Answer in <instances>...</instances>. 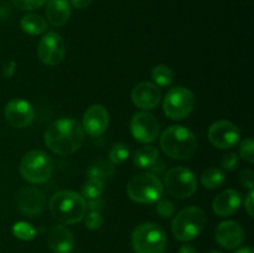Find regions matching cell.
Wrapping results in <instances>:
<instances>
[{
    "instance_id": "19",
    "label": "cell",
    "mask_w": 254,
    "mask_h": 253,
    "mask_svg": "<svg viewBox=\"0 0 254 253\" xmlns=\"http://www.w3.org/2000/svg\"><path fill=\"white\" fill-rule=\"evenodd\" d=\"M47 243L54 253H69L74 247V237L64 225H55L47 233Z\"/></svg>"
},
{
    "instance_id": "34",
    "label": "cell",
    "mask_w": 254,
    "mask_h": 253,
    "mask_svg": "<svg viewBox=\"0 0 254 253\" xmlns=\"http://www.w3.org/2000/svg\"><path fill=\"white\" fill-rule=\"evenodd\" d=\"M238 165V156L235 153H227L223 155L222 160H221V166L225 170L232 171L237 168Z\"/></svg>"
},
{
    "instance_id": "16",
    "label": "cell",
    "mask_w": 254,
    "mask_h": 253,
    "mask_svg": "<svg viewBox=\"0 0 254 253\" xmlns=\"http://www.w3.org/2000/svg\"><path fill=\"white\" fill-rule=\"evenodd\" d=\"M131 101L138 108L150 111L156 108L161 101V91L159 86L151 82H140L131 91Z\"/></svg>"
},
{
    "instance_id": "28",
    "label": "cell",
    "mask_w": 254,
    "mask_h": 253,
    "mask_svg": "<svg viewBox=\"0 0 254 253\" xmlns=\"http://www.w3.org/2000/svg\"><path fill=\"white\" fill-rule=\"evenodd\" d=\"M12 233H14L15 237L21 241H31L36 235V231L31 225L20 221L12 226Z\"/></svg>"
},
{
    "instance_id": "26",
    "label": "cell",
    "mask_w": 254,
    "mask_h": 253,
    "mask_svg": "<svg viewBox=\"0 0 254 253\" xmlns=\"http://www.w3.org/2000/svg\"><path fill=\"white\" fill-rule=\"evenodd\" d=\"M104 190V181L98 180V179H91L88 178L87 183L84 184L82 188V196L84 198H97L101 196V193Z\"/></svg>"
},
{
    "instance_id": "18",
    "label": "cell",
    "mask_w": 254,
    "mask_h": 253,
    "mask_svg": "<svg viewBox=\"0 0 254 253\" xmlns=\"http://www.w3.org/2000/svg\"><path fill=\"white\" fill-rule=\"evenodd\" d=\"M242 203V195L237 190L228 189L222 191L215 197L212 202V210L220 217H228L237 212Z\"/></svg>"
},
{
    "instance_id": "37",
    "label": "cell",
    "mask_w": 254,
    "mask_h": 253,
    "mask_svg": "<svg viewBox=\"0 0 254 253\" xmlns=\"http://www.w3.org/2000/svg\"><path fill=\"white\" fill-rule=\"evenodd\" d=\"M15 71H16V62L15 61H10L9 63L5 64L4 67V76L6 78H11L14 76Z\"/></svg>"
},
{
    "instance_id": "21",
    "label": "cell",
    "mask_w": 254,
    "mask_h": 253,
    "mask_svg": "<svg viewBox=\"0 0 254 253\" xmlns=\"http://www.w3.org/2000/svg\"><path fill=\"white\" fill-rule=\"evenodd\" d=\"M159 160V150L153 145H145L136 149L133 161L136 168L151 169Z\"/></svg>"
},
{
    "instance_id": "31",
    "label": "cell",
    "mask_w": 254,
    "mask_h": 253,
    "mask_svg": "<svg viewBox=\"0 0 254 253\" xmlns=\"http://www.w3.org/2000/svg\"><path fill=\"white\" fill-rule=\"evenodd\" d=\"M156 211H158L159 215L164 218H169L174 215L175 212V207H174L173 202L169 200H164L160 198L159 201H156Z\"/></svg>"
},
{
    "instance_id": "41",
    "label": "cell",
    "mask_w": 254,
    "mask_h": 253,
    "mask_svg": "<svg viewBox=\"0 0 254 253\" xmlns=\"http://www.w3.org/2000/svg\"><path fill=\"white\" fill-rule=\"evenodd\" d=\"M208 253H222V252H220V251H211V252Z\"/></svg>"
},
{
    "instance_id": "32",
    "label": "cell",
    "mask_w": 254,
    "mask_h": 253,
    "mask_svg": "<svg viewBox=\"0 0 254 253\" xmlns=\"http://www.w3.org/2000/svg\"><path fill=\"white\" fill-rule=\"evenodd\" d=\"M102 223H103V218H102L99 211H91V212L86 216V227L88 228V230H99Z\"/></svg>"
},
{
    "instance_id": "22",
    "label": "cell",
    "mask_w": 254,
    "mask_h": 253,
    "mask_svg": "<svg viewBox=\"0 0 254 253\" xmlns=\"http://www.w3.org/2000/svg\"><path fill=\"white\" fill-rule=\"evenodd\" d=\"M22 31L29 35H41L46 32L47 21L39 14H29L20 21Z\"/></svg>"
},
{
    "instance_id": "25",
    "label": "cell",
    "mask_w": 254,
    "mask_h": 253,
    "mask_svg": "<svg viewBox=\"0 0 254 253\" xmlns=\"http://www.w3.org/2000/svg\"><path fill=\"white\" fill-rule=\"evenodd\" d=\"M151 78L154 79L156 86L166 87L173 83L174 73L170 67L165 66V64H158L151 69Z\"/></svg>"
},
{
    "instance_id": "39",
    "label": "cell",
    "mask_w": 254,
    "mask_h": 253,
    "mask_svg": "<svg viewBox=\"0 0 254 253\" xmlns=\"http://www.w3.org/2000/svg\"><path fill=\"white\" fill-rule=\"evenodd\" d=\"M179 253H197L195 247H192L191 245H184L183 247L179 250Z\"/></svg>"
},
{
    "instance_id": "24",
    "label": "cell",
    "mask_w": 254,
    "mask_h": 253,
    "mask_svg": "<svg viewBox=\"0 0 254 253\" xmlns=\"http://www.w3.org/2000/svg\"><path fill=\"white\" fill-rule=\"evenodd\" d=\"M226 181V175L221 169L210 168L206 169L201 175V184L208 190H215L222 186Z\"/></svg>"
},
{
    "instance_id": "23",
    "label": "cell",
    "mask_w": 254,
    "mask_h": 253,
    "mask_svg": "<svg viewBox=\"0 0 254 253\" xmlns=\"http://www.w3.org/2000/svg\"><path fill=\"white\" fill-rule=\"evenodd\" d=\"M87 174H88V178L91 179H98V180L106 181L113 176L114 165L111 161L101 159V160H97L96 163L89 166Z\"/></svg>"
},
{
    "instance_id": "9",
    "label": "cell",
    "mask_w": 254,
    "mask_h": 253,
    "mask_svg": "<svg viewBox=\"0 0 254 253\" xmlns=\"http://www.w3.org/2000/svg\"><path fill=\"white\" fill-rule=\"evenodd\" d=\"M165 188L173 197L188 198L197 190V179L189 169L175 166L166 173Z\"/></svg>"
},
{
    "instance_id": "10",
    "label": "cell",
    "mask_w": 254,
    "mask_h": 253,
    "mask_svg": "<svg viewBox=\"0 0 254 253\" xmlns=\"http://www.w3.org/2000/svg\"><path fill=\"white\" fill-rule=\"evenodd\" d=\"M66 55V44L60 34L50 31L41 37L37 45V56L46 66H57Z\"/></svg>"
},
{
    "instance_id": "6",
    "label": "cell",
    "mask_w": 254,
    "mask_h": 253,
    "mask_svg": "<svg viewBox=\"0 0 254 253\" xmlns=\"http://www.w3.org/2000/svg\"><path fill=\"white\" fill-rule=\"evenodd\" d=\"M20 174L30 184H44L54 173V161L42 150H31L20 161Z\"/></svg>"
},
{
    "instance_id": "20",
    "label": "cell",
    "mask_w": 254,
    "mask_h": 253,
    "mask_svg": "<svg viewBox=\"0 0 254 253\" xmlns=\"http://www.w3.org/2000/svg\"><path fill=\"white\" fill-rule=\"evenodd\" d=\"M71 16V4L68 0H47L46 17L52 26H64Z\"/></svg>"
},
{
    "instance_id": "8",
    "label": "cell",
    "mask_w": 254,
    "mask_h": 253,
    "mask_svg": "<svg viewBox=\"0 0 254 253\" xmlns=\"http://www.w3.org/2000/svg\"><path fill=\"white\" fill-rule=\"evenodd\" d=\"M195 107V96L185 87H174L166 93L164 99V113L166 117L175 121L185 119L192 113Z\"/></svg>"
},
{
    "instance_id": "3",
    "label": "cell",
    "mask_w": 254,
    "mask_h": 253,
    "mask_svg": "<svg viewBox=\"0 0 254 253\" xmlns=\"http://www.w3.org/2000/svg\"><path fill=\"white\" fill-rule=\"evenodd\" d=\"M160 148L169 158L186 160L197 150V138L183 126H169L161 134Z\"/></svg>"
},
{
    "instance_id": "38",
    "label": "cell",
    "mask_w": 254,
    "mask_h": 253,
    "mask_svg": "<svg viewBox=\"0 0 254 253\" xmlns=\"http://www.w3.org/2000/svg\"><path fill=\"white\" fill-rule=\"evenodd\" d=\"M92 1H93V0H71V4L73 5L76 9L83 10L87 9V7L92 4Z\"/></svg>"
},
{
    "instance_id": "27",
    "label": "cell",
    "mask_w": 254,
    "mask_h": 253,
    "mask_svg": "<svg viewBox=\"0 0 254 253\" xmlns=\"http://www.w3.org/2000/svg\"><path fill=\"white\" fill-rule=\"evenodd\" d=\"M129 158V148L127 144L117 143L112 146L111 151H109V161L113 165L116 164H122Z\"/></svg>"
},
{
    "instance_id": "36",
    "label": "cell",
    "mask_w": 254,
    "mask_h": 253,
    "mask_svg": "<svg viewBox=\"0 0 254 253\" xmlns=\"http://www.w3.org/2000/svg\"><path fill=\"white\" fill-rule=\"evenodd\" d=\"M102 207H103V201L99 197L92 198V200H89L88 203H87V208H89L91 211H99Z\"/></svg>"
},
{
    "instance_id": "4",
    "label": "cell",
    "mask_w": 254,
    "mask_h": 253,
    "mask_svg": "<svg viewBox=\"0 0 254 253\" xmlns=\"http://www.w3.org/2000/svg\"><path fill=\"white\" fill-rule=\"evenodd\" d=\"M206 226V215L203 210L190 206L181 210L171 222L174 237L180 242H189L197 237Z\"/></svg>"
},
{
    "instance_id": "17",
    "label": "cell",
    "mask_w": 254,
    "mask_h": 253,
    "mask_svg": "<svg viewBox=\"0 0 254 253\" xmlns=\"http://www.w3.org/2000/svg\"><path fill=\"white\" fill-rule=\"evenodd\" d=\"M215 238L221 247L226 250H235L242 245L245 233L240 223L235 221H223L216 228Z\"/></svg>"
},
{
    "instance_id": "2",
    "label": "cell",
    "mask_w": 254,
    "mask_h": 253,
    "mask_svg": "<svg viewBox=\"0 0 254 253\" xmlns=\"http://www.w3.org/2000/svg\"><path fill=\"white\" fill-rule=\"evenodd\" d=\"M87 210L86 198L74 191H59L50 200L52 216L64 225L81 222L86 217Z\"/></svg>"
},
{
    "instance_id": "33",
    "label": "cell",
    "mask_w": 254,
    "mask_h": 253,
    "mask_svg": "<svg viewBox=\"0 0 254 253\" xmlns=\"http://www.w3.org/2000/svg\"><path fill=\"white\" fill-rule=\"evenodd\" d=\"M240 183L243 188L248 189L250 191H253L254 189V174L250 169H245L240 173Z\"/></svg>"
},
{
    "instance_id": "15",
    "label": "cell",
    "mask_w": 254,
    "mask_h": 253,
    "mask_svg": "<svg viewBox=\"0 0 254 253\" xmlns=\"http://www.w3.org/2000/svg\"><path fill=\"white\" fill-rule=\"evenodd\" d=\"M109 116L106 107L102 104H93L83 114L82 128L91 136H101L108 128Z\"/></svg>"
},
{
    "instance_id": "30",
    "label": "cell",
    "mask_w": 254,
    "mask_h": 253,
    "mask_svg": "<svg viewBox=\"0 0 254 253\" xmlns=\"http://www.w3.org/2000/svg\"><path fill=\"white\" fill-rule=\"evenodd\" d=\"M12 4L20 10H36L47 2V0H11Z\"/></svg>"
},
{
    "instance_id": "5",
    "label": "cell",
    "mask_w": 254,
    "mask_h": 253,
    "mask_svg": "<svg viewBox=\"0 0 254 253\" xmlns=\"http://www.w3.org/2000/svg\"><path fill=\"white\" fill-rule=\"evenodd\" d=\"M131 246L135 253H164L166 233L155 223H141L131 233Z\"/></svg>"
},
{
    "instance_id": "13",
    "label": "cell",
    "mask_w": 254,
    "mask_h": 253,
    "mask_svg": "<svg viewBox=\"0 0 254 253\" xmlns=\"http://www.w3.org/2000/svg\"><path fill=\"white\" fill-rule=\"evenodd\" d=\"M208 140L218 149H230L240 140V130L230 121H217L208 129Z\"/></svg>"
},
{
    "instance_id": "35",
    "label": "cell",
    "mask_w": 254,
    "mask_h": 253,
    "mask_svg": "<svg viewBox=\"0 0 254 253\" xmlns=\"http://www.w3.org/2000/svg\"><path fill=\"white\" fill-rule=\"evenodd\" d=\"M253 196H254L253 191H250V193H248L247 197H246V200H245V207H246V211H247V213L250 217H253V207H254Z\"/></svg>"
},
{
    "instance_id": "12",
    "label": "cell",
    "mask_w": 254,
    "mask_h": 253,
    "mask_svg": "<svg viewBox=\"0 0 254 253\" xmlns=\"http://www.w3.org/2000/svg\"><path fill=\"white\" fill-rule=\"evenodd\" d=\"M15 202L20 212L29 217L40 215L46 205L45 195L35 186H22L15 196Z\"/></svg>"
},
{
    "instance_id": "11",
    "label": "cell",
    "mask_w": 254,
    "mask_h": 253,
    "mask_svg": "<svg viewBox=\"0 0 254 253\" xmlns=\"http://www.w3.org/2000/svg\"><path fill=\"white\" fill-rule=\"evenodd\" d=\"M159 122L153 114L146 112H138L133 116L130 122L131 135L139 143H151L159 135Z\"/></svg>"
},
{
    "instance_id": "40",
    "label": "cell",
    "mask_w": 254,
    "mask_h": 253,
    "mask_svg": "<svg viewBox=\"0 0 254 253\" xmlns=\"http://www.w3.org/2000/svg\"><path fill=\"white\" fill-rule=\"evenodd\" d=\"M235 253H254V252H253L252 247H242V248H240V250L236 251Z\"/></svg>"
},
{
    "instance_id": "29",
    "label": "cell",
    "mask_w": 254,
    "mask_h": 253,
    "mask_svg": "<svg viewBox=\"0 0 254 253\" xmlns=\"http://www.w3.org/2000/svg\"><path fill=\"white\" fill-rule=\"evenodd\" d=\"M240 155L247 163L252 164L254 161V141L252 138H246L241 143Z\"/></svg>"
},
{
    "instance_id": "14",
    "label": "cell",
    "mask_w": 254,
    "mask_h": 253,
    "mask_svg": "<svg viewBox=\"0 0 254 253\" xmlns=\"http://www.w3.org/2000/svg\"><path fill=\"white\" fill-rule=\"evenodd\" d=\"M4 116L7 123L14 128H25L34 121L35 111L31 104L21 98L11 99L5 106Z\"/></svg>"
},
{
    "instance_id": "7",
    "label": "cell",
    "mask_w": 254,
    "mask_h": 253,
    "mask_svg": "<svg viewBox=\"0 0 254 253\" xmlns=\"http://www.w3.org/2000/svg\"><path fill=\"white\" fill-rule=\"evenodd\" d=\"M127 192L138 203H155L163 196L164 186L156 174L143 173L129 180Z\"/></svg>"
},
{
    "instance_id": "1",
    "label": "cell",
    "mask_w": 254,
    "mask_h": 253,
    "mask_svg": "<svg viewBox=\"0 0 254 253\" xmlns=\"http://www.w3.org/2000/svg\"><path fill=\"white\" fill-rule=\"evenodd\" d=\"M84 140V130L76 119L61 118L52 122L45 131L47 148L59 155H71Z\"/></svg>"
}]
</instances>
